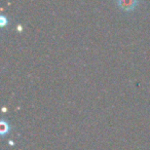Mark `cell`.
Wrapping results in <instances>:
<instances>
[{"mask_svg": "<svg viewBox=\"0 0 150 150\" xmlns=\"http://www.w3.org/2000/svg\"><path fill=\"white\" fill-rule=\"evenodd\" d=\"M118 4L125 11H131L137 4V0H118Z\"/></svg>", "mask_w": 150, "mask_h": 150, "instance_id": "cell-1", "label": "cell"}]
</instances>
